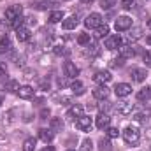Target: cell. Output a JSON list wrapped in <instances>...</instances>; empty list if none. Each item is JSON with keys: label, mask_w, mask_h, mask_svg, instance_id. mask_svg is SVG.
<instances>
[{"label": "cell", "mask_w": 151, "mask_h": 151, "mask_svg": "<svg viewBox=\"0 0 151 151\" xmlns=\"http://www.w3.org/2000/svg\"><path fill=\"white\" fill-rule=\"evenodd\" d=\"M123 139H125L127 144H137L139 139H141V134L135 127H127L123 130Z\"/></svg>", "instance_id": "obj_1"}, {"label": "cell", "mask_w": 151, "mask_h": 151, "mask_svg": "<svg viewBox=\"0 0 151 151\" xmlns=\"http://www.w3.org/2000/svg\"><path fill=\"white\" fill-rule=\"evenodd\" d=\"M102 25V16L99 12H91L90 16H86L84 19V27L86 28H99Z\"/></svg>", "instance_id": "obj_2"}, {"label": "cell", "mask_w": 151, "mask_h": 151, "mask_svg": "<svg viewBox=\"0 0 151 151\" xmlns=\"http://www.w3.org/2000/svg\"><path fill=\"white\" fill-rule=\"evenodd\" d=\"M76 128L81 130V132H90L91 130V118L90 116H79L77 121H76Z\"/></svg>", "instance_id": "obj_3"}, {"label": "cell", "mask_w": 151, "mask_h": 151, "mask_svg": "<svg viewBox=\"0 0 151 151\" xmlns=\"http://www.w3.org/2000/svg\"><path fill=\"white\" fill-rule=\"evenodd\" d=\"M132 27V18H128V16H119L118 19H116V23H114V28L118 30V32H125V30H128Z\"/></svg>", "instance_id": "obj_4"}, {"label": "cell", "mask_w": 151, "mask_h": 151, "mask_svg": "<svg viewBox=\"0 0 151 151\" xmlns=\"http://www.w3.org/2000/svg\"><path fill=\"white\" fill-rule=\"evenodd\" d=\"M21 12H23V7H21V5H11V7L5 11V18L12 21V19L19 18V16H21Z\"/></svg>", "instance_id": "obj_5"}, {"label": "cell", "mask_w": 151, "mask_h": 151, "mask_svg": "<svg viewBox=\"0 0 151 151\" xmlns=\"http://www.w3.org/2000/svg\"><path fill=\"white\" fill-rule=\"evenodd\" d=\"M93 97H95L97 100H106V99L109 97V88H107L106 84L97 86V88L93 90Z\"/></svg>", "instance_id": "obj_6"}, {"label": "cell", "mask_w": 151, "mask_h": 151, "mask_svg": "<svg viewBox=\"0 0 151 151\" xmlns=\"http://www.w3.org/2000/svg\"><path fill=\"white\" fill-rule=\"evenodd\" d=\"M111 79H113V76H111V72H107V70H99L97 74L93 76V81L99 83V84H106Z\"/></svg>", "instance_id": "obj_7"}, {"label": "cell", "mask_w": 151, "mask_h": 151, "mask_svg": "<svg viewBox=\"0 0 151 151\" xmlns=\"http://www.w3.org/2000/svg\"><path fill=\"white\" fill-rule=\"evenodd\" d=\"M114 91H116V95H118V97H127V95H130V93H132V86H130V84H127V83H119V84H116Z\"/></svg>", "instance_id": "obj_8"}, {"label": "cell", "mask_w": 151, "mask_h": 151, "mask_svg": "<svg viewBox=\"0 0 151 151\" xmlns=\"http://www.w3.org/2000/svg\"><path fill=\"white\" fill-rule=\"evenodd\" d=\"M116 111H118V114H121V116H128V114H132V111H134V104L132 102H121V104H118Z\"/></svg>", "instance_id": "obj_9"}, {"label": "cell", "mask_w": 151, "mask_h": 151, "mask_svg": "<svg viewBox=\"0 0 151 151\" xmlns=\"http://www.w3.org/2000/svg\"><path fill=\"white\" fill-rule=\"evenodd\" d=\"M130 77L135 81V83H142L146 77H148V72L144 69H132L130 70Z\"/></svg>", "instance_id": "obj_10"}, {"label": "cell", "mask_w": 151, "mask_h": 151, "mask_svg": "<svg viewBox=\"0 0 151 151\" xmlns=\"http://www.w3.org/2000/svg\"><path fill=\"white\" fill-rule=\"evenodd\" d=\"M119 44H121V37L119 35H109V37H106V47L107 49H116V47H119Z\"/></svg>", "instance_id": "obj_11"}, {"label": "cell", "mask_w": 151, "mask_h": 151, "mask_svg": "<svg viewBox=\"0 0 151 151\" xmlns=\"http://www.w3.org/2000/svg\"><path fill=\"white\" fill-rule=\"evenodd\" d=\"M34 88L32 86H28V84H25V86H19V90H18V95H19V99H32L34 97Z\"/></svg>", "instance_id": "obj_12"}, {"label": "cell", "mask_w": 151, "mask_h": 151, "mask_svg": "<svg viewBox=\"0 0 151 151\" xmlns=\"http://www.w3.org/2000/svg\"><path fill=\"white\" fill-rule=\"evenodd\" d=\"M49 130H51L53 134L62 132V130H63V119H62V118H51V121H49Z\"/></svg>", "instance_id": "obj_13"}, {"label": "cell", "mask_w": 151, "mask_h": 151, "mask_svg": "<svg viewBox=\"0 0 151 151\" xmlns=\"http://www.w3.org/2000/svg\"><path fill=\"white\" fill-rule=\"evenodd\" d=\"M63 70H65V76H67V77H76V76H79V69L76 67L72 62H65V63H63Z\"/></svg>", "instance_id": "obj_14"}, {"label": "cell", "mask_w": 151, "mask_h": 151, "mask_svg": "<svg viewBox=\"0 0 151 151\" xmlns=\"http://www.w3.org/2000/svg\"><path fill=\"white\" fill-rule=\"evenodd\" d=\"M109 123H111V118H109L107 113H100L97 116V127H99L100 130H102V128H107Z\"/></svg>", "instance_id": "obj_15"}, {"label": "cell", "mask_w": 151, "mask_h": 151, "mask_svg": "<svg viewBox=\"0 0 151 151\" xmlns=\"http://www.w3.org/2000/svg\"><path fill=\"white\" fill-rule=\"evenodd\" d=\"M119 56L125 58V60H127V58H134V56H135V49L130 47V46H121V47H119Z\"/></svg>", "instance_id": "obj_16"}, {"label": "cell", "mask_w": 151, "mask_h": 151, "mask_svg": "<svg viewBox=\"0 0 151 151\" xmlns=\"http://www.w3.org/2000/svg\"><path fill=\"white\" fill-rule=\"evenodd\" d=\"M79 116H83V106L76 104V106H72V107L69 109L67 118H69V119H74V118H79Z\"/></svg>", "instance_id": "obj_17"}, {"label": "cell", "mask_w": 151, "mask_h": 151, "mask_svg": "<svg viewBox=\"0 0 151 151\" xmlns=\"http://www.w3.org/2000/svg\"><path fill=\"white\" fill-rule=\"evenodd\" d=\"M79 25V19L76 18V16H70V18H67V19H63V23H62V27L65 28V30H72Z\"/></svg>", "instance_id": "obj_18"}, {"label": "cell", "mask_w": 151, "mask_h": 151, "mask_svg": "<svg viewBox=\"0 0 151 151\" xmlns=\"http://www.w3.org/2000/svg\"><path fill=\"white\" fill-rule=\"evenodd\" d=\"M16 37H18L19 42L28 40V39H30V30H28L27 27H21V28H18V30H16Z\"/></svg>", "instance_id": "obj_19"}, {"label": "cell", "mask_w": 151, "mask_h": 151, "mask_svg": "<svg viewBox=\"0 0 151 151\" xmlns=\"http://www.w3.org/2000/svg\"><path fill=\"white\" fill-rule=\"evenodd\" d=\"M53 135H55V134H53L51 130H46V128H40V130H39V137H40V141H44L46 144L53 141Z\"/></svg>", "instance_id": "obj_20"}, {"label": "cell", "mask_w": 151, "mask_h": 151, "mask_svg": "<svg viewBox=\"0 0 151 151\" xmlns=\"http://www.w3.org/2000/svg\"><path fill=\"white\" fill-rule=\"evenodd\" d=\"M70 90H72L74 95H83V93H84V84L76 79L74 83H70Z\"/></svg>", "instance_id": "obj_21"}, {"label": "cell", "mask_w": 151, "mask_h": 151, "mask_svg": "<svg viewBox=\"0 0 151 151\" xmlns=\"http://www.w3.org/2000/svg\"><path fill=\"white\" fill-rule=\"evenodd\" d=\"M11 47H12L11 39L7 37V35H4V37L0 39V53H7V51H11Z\"/></svg>", "instance_id": "obj_22"}, {"label": "cell", "mask_w": 151, "mask_h": 151, "mask_svg": "<svg viewBox=\"0 0 151 151\" xmlns=\"http://www.w3.org/2000/svg\"><path fill=\"white\" fill-rule=\"evenodd\" d=\"M137 100H151V86L137 91Z\"/></svg>", "instance_id": "obj_23"}, {"label": "cell", "mask_w": 151, "mask_h": 151, "mask_svg": "<svg viewBox=\"0 0 151 151\" xmlns=\"http://www.w3.org/2000/svg\"><path fill=\"white\" fill-rule=\"evenodd\" d=\"M95 37L97 39L109 37V27H107V25H100V27L97 28V32H95Z\"/></svg>", "instance_id": "obj_24"}, {"label": "cell", "mask_w": 151, "mask_h": 151, "mask_svg": "<svg viewBox=\"0 0 151 151\" xmlns=\"http://www.w3.org/2000/svg\"><path fill=\"white\" fill-rule=\"evenodd\" d=\"M35 146H37V141H35L34 137H28V139L23 142V151H34Z\"/></svg>", "instance_id": "obj_25"}, {"label": "cell", "mask_w": 151, "mask_h": 151, "mask_svg": "<svg viewBox=\"0 0 151 151\" xmlns=\"http://www.w3.org/2000/svg\"><path fill=\"white\" fill-rule=\"evenodd\" d=\"M63 19V12L62 11H53L51 14H49V21L51 23H58V21H62Z\"/></svg>", "instance_id": "obj_26"}, {"label": "cell", "mask_w": 151, "mask_h": 151, "mask_svg": "<svg viewBox=\"0 0 151 151\" xmlns=\"http://www.w3.org/2000/svg\"><path fill=\"white\" fill-rule=\"evenodd\" d=\"M5 90H7V91H11V93H18V90H19V84H18V81L11 79V81L5 84Z\"/></svg>", "instance_id": "obj_27"}, {"label": "cell", "mask_w": 151, "mask_h": 151, "mask_svg": "<svg viewBox=\"0 0 151 151\" xmlns=\"http://www.w3.org/2000/svg\"><path fill=\"white\" fill-rule=\"evenodd\" d=\"M99 150L100 151H113V144L107 139H100L99 141Z\"/></svg>", "instance_id": "obj_28"}, {"label": "cell", "mask_w": 151, "mask_h": 151, "mask_svg": "<svg viewBox=\"0 0 151 151\" xmlns=\"http://www.w3.org/2000/svg\"><path fill=\"white\" fill-rule=\"evenodd\" d=\"M53 51H55V55H56V56H67V55L70 53L65 46H60V44H58V46H55V49H53Z\"/></svg>", "instance_id": "obj_29"}, {"label": "cell", "mask_w": 151, "mask_h": 151, "mask_svg": "<svg viewBox=\"0 0 151 151\" xmlns=\"http://www.w3.org/2000/svg\"><path fill=\"white\" fill-rule=\"evenodd\" d=\"M47 5H49V4H47L46 0H35V2L32 4V7H34V9H37V11H46V9H47Z\"/></svg>", "instance_id": "obj_30"}, {"label": "cell", "mask_w": 151, "mask_h": 151, "mask_svg": "<svg viewBox=\"0 0 151 151\" xmlns=\"http://www.w3.org/2000/svg\"><path fill=\"white\" fill-rule=\"evenodd\" d=\"M141 35H142V28L137 27V28H134V30L128 34V39H130V40H137V39H141Z\"/></svg>", "instance_id": "obj_31"}, {"label": "cell", "mask_w": 151, "mask_h": 151, "mask_svg": "<svg viewBox=\"0 0 151 151\" xmlns=\"http://www.w3.org/2000/svg\"><path fill=\"white\" fill-rule=\"evenodd\" d=\"M81 151H93V142L90 139H84L81 142Z\"/></svg>", "instance_id": "obj_32"}, {"label": "cell", "mask_w": 151, "mask_h": 151, "mask_svg": "<svg viewBox=\"0 0 151 151\" xmlns=\"http://www.w3.org/2000/svg\"><path fill=\"white\" fill-rule=\"evenodd\" d=\"M88 42H90V34H79V37H77V44L86 46Z\"/></svg>", "instance_id": "obj_33"}, {"label": "cell", "mask_w": 151, "mask_h": 151, "mask_svg": "<svg viewBox=\"0 0 151 151\" xmlns=\"http://www.w3.org/2000/svg\"><path fill=\"white\" fill-rule=\"evenodd\" d=\"M106 134H107V137H109V139H116V137L119 135V130H118V128H114V127H107V132H106Z\"/></svg>", "instance_id": "obj_34"}, {"label": "cell", "mask_w": 151, "mask_h": 151, "mask_svg": "<svg viewBox=\"0 0 151 151\" xmlns=\"http://www.w3.org/2000/svg\"><path fill=\"white\" fill-rule=\"evenodd\" d=\"M23 23H25V18H21V16H19V18L12 19V25H11V27H12L14 30H18V28H21V27H23Z\"/></svg>", "instance_id": "obj_35"}, {"label": "cell", "mask_w": 151, "mask_h": 151, "mask_svg": "<svg viewBox=\"0 0 151 151\" xmlns=\"http://www.w3.org/2000/svg\"><path fill=\"white\" fill-rule=\"evenodd\" d=\"M114 4H116V0H100V7L102 9H111Z\"/></svg>", "instance_id": "obj_36"}, {"label": "cell", "mask_w": 151, "mask_h": 151, "mask_svg": "<svg viewBox=\"0 0 151 151\" xmlns=\"http://www.w3.org/2000/svg\"><path fill=\"white\" fill-rule=\"evenodd\" d=\"M123 65H125V58H121V56L114 58L113 62H111V67H123Z\"/></svg>", "instance_id": "obj_37"}, {"label": "cell", "mask_w": 151, "mask_h": 151, "mask_svg": "<svg viewBox=\"0 0 151 151\" xmlns=\"http://www.w3.org/2000/svg\"><path fill=\"white\" fill-rule=\"evenodd\" d=\"M109 107H111V104H109L107 100H102V104H99L100 113H107V111H109Z\"/></svg>", "instance_id": "obj_38"}, {"label": "cell", "mask_w": 151, "mask_h": 151, "mask_svg": "<svg viewBox=\"0 0 151 151\" xmlns=\"http://www.w3.org/2000/svg\"><path fill=\"white\" fill-rule=\"evenodd\" d=\"M134 4H135V0H121V7H123V9H127V11H128V9H132V7H134Z\"/></svg>", "instance_id": "obj_39"}, {"label": "cell", "mask_w": 151, "mask_h": 151, "mask_svg": "<svg viewBox=\"0 0 151 151\" xmlns=\"http://www.w3.org/2000/svg\"><path fill=\"white\" fill-rule=\"evenodd\" d=\"M142 60H144L146 67H151V51H146V53L142 55Z\"/></svg>", "instance_id": "obj_40"}, {"label": "cell", "mask_w": 151, "mask_h": 151, "mask_svg": "<svg viewBox=\"0 0 151 151\" xmlns=\"http://www.w3.org/2000/svg\"><path fill=\"white\" fill-rule=\"evenodd\" d=\"M90 49L86 51V55H99V46L97 44H91V46H88Z\"/></svg>", "instance_id": "obj_41"}, {"label": "cell", "mask_w": 151, "mask_h": 151, "mask_svg": "<svg viewBox=\"0 0 151 151\" xmlns=\"http://www.w3.org/2000/svg\"><path fill=\"white\" fill-rule=\"evenodd\" d=\"M49 109H46V107H44V109H42V111H40V119H47V118H49Z\"/></svg>", "instance_id": "obj_42"}, {"label": "cell", "mask_w": 151, "mask_h": 151, "mask_svg": "<svg viewBox=\"0 0 151 151\" xmlns=\"http://www.w3.org/2000/svg\"><path fill=\"white\" fill-rule=\"evenodd\" d=\"M134 119H135V121H142V119H144V114H142V113L134 114Z\"/></svg>", "instance_id": "obj_43"}, {"label": "cell", "mask_w": 151, "mask_h": 151, "mask_svg": "<svg viewBox=\"0 0 151 151\" xmlns=\"http://www.w3.org/2000/svg\"><path fill=\"white\" fill-rule=\"evenodd\" d=\"M25 77H28V79H30V77H34V76H35V72H34V70H25Z\"/></svg>", "instance_id": "obj_44"}, {"label": "cell", "mask_w": 151, "mask_h": 151, "mask_svg": "<svg viewBox=\"0 0 151 151\" xmlns=\"http://www.w3.org/2000/svg\"><path fill=\"white\" fill-rule=\"evenodd\" d=\"M5 70H7V69H5V65H4V63H0V76L5 74Z\"/></svg>", "instance_id": "obj_45"}, {"label": "cell", "mask_w": 151, "mask_h": 151, "mask_svg": "<svg viewBox=\"0 0 151 151\" xmlns=\"http://www.w3.org/2000/svg\"><path fill=\"white\" fill-rule=\"evenodd\" d=\"M65 84H67V83H65V79H58V86H60V88H63Z\"/></svg>", "instance_id": "obj_46"}, {"label": "cell", "mask_w": 151, "mask_h": 151, "mask_svg": "<svg viewBox=\"0 0 151 151\" xmlns=\"http://www.w3.org/2000/svg\"><path fill=\"white\" fill-rule=\"evenodd\" d=\"M40 88H42V90H49V83H46V81H44V83L40 84Z\"/></svg>", "instance_id": "obj_47"}, {"label": "cell", "mask_w": 151, "mask_h": 151, "mask_svg": "<svg viewBox=\"0 0 151 151\" xmlns=\"http://www.w3.org/2000/svg\"><path fill=\"white\" fill-rule=\"evenodd\" d=\"M0 30H7V25H5V21H0Z\"/></svg>", "instance_id": "obj_48"}, {"label": "cell", "mask_w": 151, "mask_h": 151, "mask_svg": "<svg viewBox=\"0 0 151 151\" xmlns=\"http://www.w3.org/2000/svg\"><path fill=\"white\" fill-rule=\"evenodd\" d=\"M40 151H55V148H53V146H46L44 150H40Z\"/></svg>", "instance_id": "obj_49"}, {"label": "cell", "mask_w": 151, "mask_h": 151, "mask_svg": "<svg viewBox=\"0 0 151 151\" xmlns=\"http://www.w3.org/2000/svg\"><path fill=\"white\" fill-rule=\"evenodd\" d=\"M46 2H47V4H58L60 0H46Z\"/></svg>", "instance_id": "obj_50"}, {"label": "cell", "mask_w": 151, "mask_h": 151, "mask_svg": "<svg viewBox=\"0 0 151 151\" xmlns=\"http://www.w3.org/2000/svg\"><path fill=\"white\" fill-rule=\"evenodd\" d=\"M83 4H91V2H95V0H81Z\"/></svg>", "instance_id": "obj_51"}, {"label": "cell", "mask_w": 151, "mask_h": 151, "mask_svg": "<svg viewBox=\"0 0 151 151\" xmlns=\"http://www.w3.org/2000/svg\"><path fill=\"white\" fill-rule=\"evenodd\" d=\"M146 42H148V44L151 46V35H148V39H146Z\"/></svg>", "instance_id": "obj_52"}, {"label": "cell", "mask_w": 151, "mask_h": 151, "mask_svg": "<svg viewBox=\"0 0 151 151\" xmlns=\"http://www.w3.org/2000/svg\"><path fill=\"white\" fill-rule=\"evenodd\" d=\"M148 137H150V139H151V128H150V130H148Z\"/></svg>", "instance_id": "obj_53"}, {"label": "cell", "mask_w": 151, "mask_h": 151, "mask_svg": "<svg viewBox=\"0 0 151 151\" xmlns=\"http://www.w3.org/2000/svg\"><path fill=\"white\" fill-rule=\"evenodd\" d=\"M148 27H150V28H151V18H150V19H148Z\"/></svg>", "instance_id": "obj_54"}, {"label": "cell", "mask_w": 151, "mask_h": 151, "mask_svg": "<svg viewBox=\"0 0 151 151\" xmlns=\"http://www.w3.org/2000/svg\"><path fill=\"white\" fill-rule=\"evenodd\" d=\"M0 106H2V95H0Z\"/></svg>", "instance_id": "obj_55"}, {"label": "cell", "mask_w": 151, "mask_h": 151, "mask_svg": "<svg viewBox=\"0 0 151 151\" xmlns=\"http://www.w3.org/2000/svg\"><path fill=\"white\" fill-rule=\"evenodd\" d=\"M69 151H74V150H69Z\"/></svg>", "instance_id": "obj_56"}]
</instances>
